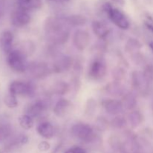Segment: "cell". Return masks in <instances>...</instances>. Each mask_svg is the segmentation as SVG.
Returning <instances> with one entry per match:
<instances>
[{"label":"cell","mask_w":153,"mask_h":153,"mask_svg":"<svg viewBox=\"0 0 153 153\" xmlns=\"http://www.w3.org/2000/svg\"><path fill=\"white\" fill-rule=\"evenodd\" d=\"M128 120L130 125L133 128L138 126L143 121V117L142 114L137 111H131L128 116Z\"/></svg>","instance_id":"d6986e66"},{"label":"cell","mask_w":153,"mask_h":153,"mask_svg":"<svg viewBox=\"0 0 153 153\" xmlns=\"http://www.w3.org/2000/svg\"><path fill=\"white\" fill-rule=\"evenodd\" d=\"M143 76L144 77L146 82H152L153 81V69L151 67H147L145 68L143 73Z\"/></svg>","instance_id":"83f0119b"},{"label":"cell","mask_w":153,"mask_h":153,"mask_svg":"<svg viewBox=\"0 0 153 153\" xmlns=\"http://www.w3.org/2000/svg\"><path fill=\"white\" fill-rule=\"evenodd\" d=\"M145 25H146V28H147L148 29L151 31V32L153 33V24L149 23V22H146V23H145Z\"/></svg>","instance_id":"d6a6232c"},{"label":"cell","mask_w":153,"mask_h":153,"mask_svg":"<svg viewBox=\"0 0 153 153\" xmlns=\"http://www.w3.org/2000/svg\"><path fill=\"white\" fill-rule=\"evenodd\" d=\"M37 131L40 136L46 139H51L54 136V127L49 122H42L37 126Z\"/></svg>","instance_id":"e0dca14e"},{"label":"cell","mask_w":153,"mask_h":153,"mask_svg":"<svg viewBox=\"0 0 153 153\" xmlns=\"http://www.w3.org/2000/svg\"><path fill=\"white\" fill-rule=\"evenodd\" d=\"M11 134V127L8 124L0 125V143L8 138Z\"/></svg>","instance_id":"cb8c5ba5"},{"label":"cell","mask_w":153,"mask_h":153,"mask_svg":"<svg viewBox=\"0 0 153 153\" xmlns=\"http://www.w3.org/2000/svg\"><path fill=\"white\" fill-rule=\"evenodd\" d=\"M33 77L36 79H42L49 75L50 73L49 67L44 62H37L34 61L28 64L27 70Z\"/></svg>","instance_id":"ba28073f"},{"label":"cell","mask_w":153,"mask_h":153,"mask_svg":"<svg viewBox=\"0 0 153 153\" xmlns=\"http://www.w3.org/2000/svg\"><path fill=\"white\" fill-rule=\"evenodd\" d=\"M13 42V33L10 31H4L0 35V49L3 52L7 54L12 51Z\"/></svg>","instance_id":"7c38bea8"},{"label":"cell","mask_w":153,"mask_h":153,"mask_svg":"<svg viewBox=\"0 0 153 153\" xmlns=\"http://www.w3.org/2000/svg\"><path fill=\"white\" fill-rule=\"evenodd\" d=\"M90 39L91 37L88 31L83 29H78L73 35V44L76 49L80 51H83L89 45Z\"/></svg>","instance_id":"30bf717a"},{"label":"cell","mask_w":153,"mask_h":153,"mask_svg":"<svg viewBox=\"0 0 153 153\" xmlns=\"http://www.w3.org/2000/svg\"><path fill=\"white\" fill-rule=\"evenodd\" d=\"M31 21V16L28 11L20 8L16 9L10 14V22L17 28H21L28 25Z\"/></svg>","instance_id":"52a82bcc"},{"label":"cell","mask_w":153,"mask_h":153,"mask_svg":"<svg viewBox=\"0 0 153 153\" xmlns=\"http://www.w3.org/2000/svg\"><path fill=\"white\" fill-rule=\"evenodd\" d=\"M64 153H85V150L79 146H74L67 149Z\"/></svg>","instance_id":"f1b7e54d"},{"label":"cell","mask_w":153,"mask_h":153,"mask_svg":"<svg viewBox=\"0 0 153 153\" xmlns=\"http://www.w3.org/2000/svg\"><path fill=\"white\" fill-rule=\"evenodd\" d=\"M72 134L84 142H91L94 139V132L91 126L83 123L74 124L71 128Z\"/></svg>","instance_id":"277c9868"},{"label":"cell","mask_w":153,"mask_h":153,"mask_svg":"<svg viewBox=\"0 0 153 153\" xmlns=\"http://www.w3.org/2000/svg\"><path fill=\"white\" fill-rule=\"evenodd\" d=\"M7 63L10 68L16 73H24L28 67L25 53L16 49L7 54Z\"/></svg>","instance_id":"7a4b0ae2"},{"label":"cell","mask_w":153,"mask_h":153,"mask_svg":"<svg viewBox=\"0 0 153 153\" xmlns=\"http://www.w3.org/2000/svg\"><path fill=\"white\" fill-rule=\"evenodd\" d=\"M152 111H153V104H152Z\"/></svg>","instance_id":"d590c367"},{"label":"cell","mask_w":153,"mask_h":153,"mask_svg":"<svg viewBox=\"0 0 153 153\" xmlns=\"http://www.w3.org/2000/svg\"><path fill=\"white\" fill-rule=\"evenodd\" d=\"M123 108H126L127 110H132L136 105V99L133 94H126L124 95L123 100Z\"/></svg>","instance_id":"7402d4cb"},{"label":"cell","mask_w":153,"mask_h":153,"mask_svg":"<svg viewBox=\"0 0 153 153\" xmlns=\"http://www.w3.org/2000/svg\"><path fill=\"white\" fill-rule=\"evenodd\" d=\"M107 67L104 60L101 58L94 59L90 64L88 69V76L93 80H100L106 74Z\"/></svg>","instance_id":"5b68a950"},{"label":"cell","mask_w":153,"mask_h":153,"mask_svg":"<svg viewBox=\"0 0 153 153\" xmlns=\"http://www.w3.org/2000/svg\"><path fill=\"white\" fill-rule=\"evenodd\" d=\"M149 47H150V49L153 51V41L151 42V43H149Z\"/></svg>","instance_id":"e575fe53"},{"label":"cell","mask_w":153,"mask_h":153,"mask_svg":"<svg viewBox=\"0 0 153 153\" xmlns=\"http://www.w3.org/2000/svg\"><path fill=\"white\" fill-rule=\"evenodd\" d=\"M4 102L5 104V105L7 108H14L18 105L17 100H16V96L9 92V94H7L4 97Z\"/></svg>","instance_id":"d4e9b609"},{"label":"cell","mask_w":153,"mask_h":153,"mask_svg":"<svg viewBox=\"0 0 153 153\" xmlns=\"http://www.w3.org/2000/svg\"><path fill=\"white\" fill-rule=\"evenodd\" d=\"M102 105L106 112L111 115H119L123 110V105L121 101L114 99H106L102 100Z\"/></svg>","instance_id":"8fae6325"},{"label":"cell","mask_w":153,"mask_h":153,"mask_svg":"<svg viewBox=\"0 0 153 153\" xmlns=\"http://www.w3.org/2000/svg\"><path fill=\"white\" fill-rule=\"evenodd\" d=\"M9 92L16 96L31 97L34 93V88L29 83L22 81H13L9 85Z\"/></svg>","instance_id":"8992f818"},{"label":"cell","mask_w":153,"mask_h":153,"mask_svg":"<svg viewBox=\"0 0 153 153\" xmlns=\"http://www.w3.org/2000/svg\"><path fill=\"white\" fill-rule=\"evenodd\" d=\"M70 90V87L65 82H58L53 85L52 91L57 95H64Z\"/></svg>","instance_id":"44dd1931"},{"label":"cell","mask_w":153,"mask_h":153,"mask_svg":"<svg viewBox=\"0 0 153 153\" xmlns=\"http://www.w3.org/2000/svg\"><path fill=\"white\" fill-rule=\"evenodd\" d=\"M124 70H123L120 67H117L114 70L112 71V76H114V79L117 81V82H119L121 79H123L124 78Z\"/></svg>","instance_id":"4316f807"},{"label":"cell","mask_w":153,"mask_h":153,"mask_svg":"<svg viewBox=\"0 0 153 153\" xmlns=\"http://www.w3.org/2000/svg\"><path fill=\"white\" fill-rule=\"evenodd\" d=\"M70 25L66 17H49L45 22L44 29L47 39L55 44H64L70 37Z\"/></svg>","instance_id":"6da1fadb"},{"label":"cell","mask_w":153,"mask_h":153,"mask_svg":"<svg viewBox=\"0 0 153 153\" xmlns=\"http://www.w3.org/2000/svg\"><path fill=\"white\" fill-rule=\"evenodd\" d=\"M144 79L143 74L141 76L137 72H134L132 73V76H131V85L136 90L141 89L140 88L143 85V80H144Z\"/></svg>","instance_id":"603a6c76"},{"label":"cell","mask_w":153,"mask_h":153,"mask_svg":"<svg viewBox=\"0 0 153 153\" xmlns=\"http://www.w3.org/2000/svg\"><path fill=\"white\" fill-rule=\"evenodd\" d=\"M49 1L55 4H65V3L69 2L70 0H48Z\"/></svg>","instance_id":"4dcf8cb0"},{"label":"cell","mask_w":153,"mask_h":153,"mask_svg":"<svg viewBox=\"0 0 153 153\" xmlns=\"http://www.w3.org/2000/svg\"><path fill=\"white\" fill-rule=\"evenodd\" d=\"M126 124V120L124 119V117L120 115H117L115 117L114 119L112 120V125L115 127V128H122L123 126H124V125Z\"/></svg>","instance_id":"484cf974"},{"label":"cell","mask_w":153,"mask_h":153,"mask_svg":"<svg viewBox=\"0 0 153 153\" xmlns=\"http://www.w3.org/2000/svg\"><path fill=\"white\" fill-rule=\"evenodd\" d=\"M50 148V145L48 142L46 141H42L39 143L38 145V149H40L42 152H45V151H47L48 149H49Z\"/></svg>","instance_id":"f546056e"},{"label":"cell","mask_w":153,"mask_h":153,"mask_svg":"<svg viewBox=\"0 0 153 153\" xmlns=\"http://www.w3.org/2000/svg\"><path fill=\"white\" fill-rule=\"evenodd\" d=\"M18 121H19V126L24 129H31L33 126H34L33 118L28 114H27L21 115L19 119H18Z\"/></svg>","instance_id":"ffe728a7"},{"label":"cell","mask_w":153,"mask_h":153,"mask_svg":"<svg viewBox=\"0 0 153 153\" xmlns=\"http://www.w3.org/2000/svg\"><path fill=\"white\" fill-rule=\"evenodd\" d=\"M2 13H3V6L0 4V17H1V16L2 15Z\"/></svg>","instance_id":"836d02e7"},{"label":"cell","mask_w":153,"mask_h":153,"mask_svg":"<svg viewBox=\"0 0 153 153\" xmlns=\"http://www.w3.org/2000/svg\"><path fill=\"white\" fill-rule=\"evenodd\" d=\"M66 20L70 26H82L86 24L87 18L82 15H72L66 17Z\"/></svg>","instance_id":"ac0fdd59"},{"label":"cell","mask_w":153,"mask_h":153,"mask_svg":"<svg viewBox=\"0 0 153 153\" xmlns=\"http://www.w3.org/2000/svg\"><path fill=\"white\" fill-rule=\"evenodd\" d=\"M110 1H113V2L116 3V4H120V5H121V6H123L124 4H125V2H126L125 0H110Z\"/></svg>","instance_id":"1f68e13d"},{"label":"cell","mask_w":153,"mask_h":153,"mask_svg":"<svg viewBox=\"0 0 153 153\" xmlns=\"http://www.w3.org/2000/svg\"><path fill=\"white\" fill-rule=\"evenodd\" d=\"M103 7L110 20L115 25L121 29H128L129 27V22L121 10L112 7L111 4L109 3H105Z\"/></svg>","instance_id":"3957f363"},{"label":"cell","mask_w":153,"mask_h":153,"mask_svg":"<svg viewBox=\"0 0 153 153\" xmlns=\"http://www.w3.org/2000/svg\"><path fill=\"white\" fill-rule=\"evenodd\" d=\"M73 109V105L67 99H61L54 106V114L58 117L64 118L68 116Z\"/></svg>","instance_id":"9c48e42d"},{"label":"cell","mask_w":153,"mask_h":153,"mask_svg":"<svg viewBox=\"0 0 153 153\" xmlns=\"http://www.w3.org/2000/svg\"><path fill=\"white\" fill-rule=\"evenodd\" d=\"M46 109V104L43 101L37 100L31 103L26 109V114L31 117H37L40 116Z\"/></svg>","instance_id":"5bb4252c"},{"label":"cell","mask_w":153,"mask_h":153,"mask_svg":"<svg viewBox=\"0 0 153 153\" xmlns=\"http://www.w3.org/2000/svg\"><path fill=\"white\" fill-rule=\"evenodd\" d=\"M16 4L18 8L28 12L40 9L42 7V0H17Z\"/></svg>","instance_id":"2e32d148"},{"label":"cell","mask_w":153,"mask_h":153,"mask_svg":"<svg viewBox=\"0 0 153 153\" xmlns=\"http://www.w3.org/2000/svg\"><path fill=\"white\" fill-rule=\"evenodd\" d=\"M93 32L98 38L103 40L108 37L110 33V29L105 24L100 20H94L91 24Z\"/></svg>","instance_id":"9a60e30c"},{"label":"cell","mask_w":153,"mask_h":153,"mask_svg":"<svg viewBox=\"0 0 153 153\" xmlns=\"http://www.w3.org/2000/svg\"><path fill=\"white\" fill-rule=\"evenodd\" d=\"M72 64H73L72 58L64 55L56 60L52 66V70L55 73H63L70 70Z\"/></svg>","instance_id":"4fadbf2b"}]
</instances>
